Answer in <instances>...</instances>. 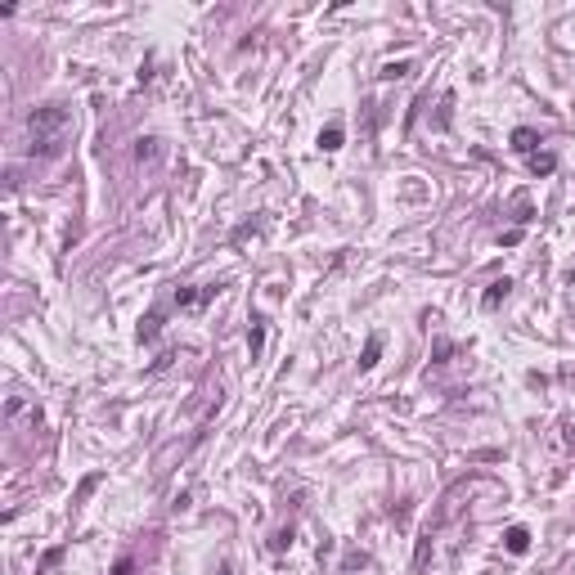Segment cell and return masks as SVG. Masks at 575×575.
Wrapping results in <instances>:
<instances>
[{
    "mask_svg": "<svg viewBox=\"0 0 575 575\" xmlns=\"http://www.w3.org/2000/svg\"><path fill=\"white\" fill-rule=\"evenodd\" d=\"M157 324H162V320H157V315H149V320L140 324V337H153V333H157Z\"/></svg>",
    "mask_w": 575,
    "mask_h": 575,
    "instance_id": "obj_12",
    "label": "cell"
},
{
    "mask_svg": "<svg viewBox=\"0 0 575 575\" xmlns=\"http://www.w3.org/2000/svg\"><path fill=\"white\" fill-rule=\"evenodd\" d=\"M512 149H517V153H526V157H531V153H540V135H535L531 126H517V131H512Z\"/></svg>",
    "mask_w": 575,
    "mask_h": 575,
    "instance_id": "obj_3",
    "label": "cell"
},
{
    "mask_svg": "<svg viewBox=\"0 0 575 575\" xmlns=\"http://www.w3.org/2000/svg\"><path fill=\"white\" fill-rule=\"evenodd\" d=\"M531 171H535V176H553V171H557V157L553 153H531Z\"/></svg>",
    "mask_w": 575,
    "mask_h": 575,
    "instance_id": "obj_4",
    "label": "cell"
},
{
    "mask_svg": "<svg viewBox=\"0 0 575 575\" xmlns=\"http://www.w3.org/2000/svg\"><path fill=\"white\" fill-rule=\"evenodd\" d=\"M270 544H274V548H288V544H292V531H279Z\"/></svg>",
    "mask_w": 575,
    "mask_h": 575,
    "instance_id": "obj_13",
    "label": "cell"
},
{
    "mask_svg": "<svg viewBox=\"0 0 575 575\" xmlns=\"http://www.w3.org/2000/svg\"><path fill=\"white\" fill-rule=\"evenodd\" d=\"M220 575H229V567H220Z\"/></svg>",
    "mask_w": 575,
    "mask_h": 575,
    "instance_id": "obj_15",
    "label": "cell"
},
{
    "mask_svg": "<svg viewBox=\"0 0 575 575\" xmlns=\"http://www.w3.org/2000/svg\"><path fill=\"white\" fill-rule=\"evenodd\" d=\"M248 341H252V356H261V341H265V328H261V320H252V333H248Z\"/></svg>",
    "mask_w": 575,
    "mask_h": 575,
    "instance_id": "obj_11",
    "label": "cell"
},
{
    "mask_svg": "<svg viewBox=\"0 0 575 575\" xmlns=\"http://www.w3.org/2000/svg\"><path fill=\"white\" fill-rule=\"evenodd\" d=\"M320 149H324V153H337V149H341V126L320 131Z\"/></svg>",
    "mask_w": 575,
    "mask_h": 575,
    "instance_id": "obj_9",
    "label": "cell"
},
{
    "mask_svg": "<svg viewBox=\"0 0 575 575\" xmlns=\"http://www.w3.org/2000/svg\"><path fill=\"white\" fill-rule=\"evenodd\" d=\"M72 135V113L63 104H45V108H32V117H28V149L36 157H59L63 153V144Z\"/></svg>",
    "mask_w": 575,
    "mask_h": 575,
    "instance_id": "obj_1",
    "label": "cell"
},
{
    "mask_svg": "<svg viewBox=\"0 0 575 575\" xmlns=\"http://www.w3.org/2000/svg\"><path fill=\"white\" fill-rule=\"evenodd\" d=\"M216 297V288H176V305H185V310H198Z\"/></svg>",
    "mask_w": 575,
    "mask_h": 575,
    "instance_id": "obj_2",
    "label": "cell"
},
{
    "mask_svg": "<svg viewBox=\"0 0 575 575\" xmlns=\"http://www.w3.org/2000/svg\"><path fill=\"white\" fill-rule=\"evenodd\" d=\"M508 292H512V284H508V279H495V284H490V288H485V310H495V305H499V301H504V297H508Z\"/></svg>",
    "mask_w": 575,
    "mask_h": 575,
    "instance_id": "obj_5",
    "label": "cell"
},
{
    "mask_svg": "<svg viewBox=\"0 0 575 575\" xmlns=\"http://www.w3.org/2000/svg\"><path fill=\"white\" fill-rule=\"evenodd\" d=\"M131 571H135V562H131V557H126V562H117V567H113V575H131Z\"/></svg>",
    "mask_w": 575,
    "mask_h": 575,
    "instance_id": "obj_14",
    "label": "cell"
},
{
    "mask_svg": "<svg viewBox=\"0 0 575 575\" xmlns=\"http://www.w3.org/2000/svg\"><path fill=\"white\" fill-rule=\"evenodd\" d=\"M409 72H413V63H409V59H400V63H382L377 77H382V81H400V77H409Z\"/></svg>",
    "mask_w": 575,
    "mask_h": 575,
    "instance_id": "obj_7",
    "label": "cell"
},
{
    "mask_svg": "<svg viewBox=\"0 0 575 575\" xmlns=\"http://www.w3.org/2000/svg\"><path fill=\"white\" fill-rule=\"evenodd\" d=\"M157 153H162V140H140V144H135V157H140V162H157Z\"/></svg>",
    "mask_w": 575,
    "mask_h": 575,
    "instance_id": "obj_8",
    "label": "cell"
},
{
    "mask_svg": "<svg viewBox=\"0 0 575 575\" xmlns=\"http://www.w3.org/2000/svg\"><path fill=\"white\" fill-rule=\"evenodd\" d=\"M526 548H531V531H526V526H512L508 531V553H526Z\"/></svg>",
    "mask_w": 575,
    "mask_h": 575,
    "instance_id": "obj_6",
    "label": "cell"
},
{
    "mask_svg": "<svg viewBox=\"0 0 575 575\" xmlns=\"http://www.w3.org/2000/svg\"><path fill=\"white\" fill-rule=\"evenodd\" d=\"M377 356H382V337H369V346H364V360H360V369H373Z\"/></svg>",
    "mask_w": 575,
    "mask_h": 575,
    "instance_id": "obj_10",
    "label": "cell"
}]
</instances>
